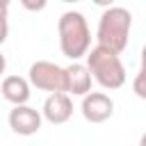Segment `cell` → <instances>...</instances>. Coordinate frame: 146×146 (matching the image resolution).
Here are the masks:
<instances>
[{"label": "cell", "instance_id": "6da1fadb", "mask_svg": "<svg viewBox=\"0 0 146 146\" xmlns=\"http://www.w3.org/2000/svg\"><path fill=\"white\" fill-rule=\"evenodd\" d=\"M57 34L62 55L73 62L84 57L91 48V30L80 11H64L57 21Z\"/></svg>", "mask_w": 146, "mask_h": 146}, {"label": "cell", "instance_id": "7a4b0ae2", "mask_svg": "<svg viewBox=\"0 0 146 146\" xmlns=\"http://www.w3.org/2000/svg\"><path fill=\"white\" fill-rule=\"evenodd\" d=\"M130 27H132V14L125 7H107L98 18V30H96L98 46L121 55L128 48Z\"/></svg>", "mask_w": 146, "mask_h": 146}, {"label": "cell", "instance_id": "3957f363", "mask_svg": "<svg viewBox=\"0 0 146 146\" xmlns=\"http://www.w3.org/2000/svg\"><path fill=\"white\" fill-rule=\"evenodd\" d=\"M87 71L91 75V80H96L103 89H121L125 84V66L121 62V57L103 46H94L87 52Z\"/></svg>", "mask_w": 146, "mask_h": 146}, {"label": "cell", "instance_id": "277c9868", "mask_svg": "<svg viewBox=\"0 0 146 146\" xmlns=\"http://www.w3.org/2000/svg\"><path fill=\"white\" fill-rule=\"evenodd\" d=\"M27 82H30V87H36L39 91L66 94V71H64V66H59L55 62H46V59L34 62L27 71Z\"/></svg>", "mask_w": 146, "mask_h": 146}, {"label": "cell", "instance_id": "5b68a950", "mask_svg": "<svg viewBox=\"0 0 146 146\" xmlns=\"http://www.w3.org/2000/svg\"><path fill=\"white\" fill-rule=\"evenodd\" d=\"M82 116L89 123H105L112 114H114V100L103 94V91H89L87 96H82Z\"/></svg>", "mask_w": 146, "mask_h": 146}, {"label": "cell", "instance_id": "8992f818", "mask_svg": "<svg viewBox=\"0 0 146 146\" xmlns=\"http://www.w3.org/2000/svg\"><path fill=\"white\" fill-rule=\"evenodd\" d=\"M9 121V128L16 132V135H23V137H30V135H36L41 130V112H36L34 107L30 105H18L9 112L7 116Z\"/></svg>", "mask_w": 146, "mask_h": 146}, {"label": "cell", "instance_id": "52a82bcc", "mask_svg": "<svg viewBox=\"0 0 146 146\" xmlns=\"http://www.w3.org/2000/svg\"><path fill=\"white\" fill-rule=\"evenodd\" d=\"M73 114V103L71 96L66 94H48V98L43 100V110H41V119H46L52 125H62L71 119Z\"/></svg>", "mask_w": 146, "mask_h": 146}, {"label": "cell", "instance_id": "ba28073f", "mask_svg": "<svg viewBox=\"0 0 146 146\" xmlns=\"http://www.w3.org/2000/svg\"><path fill=\"white\" fill-rule=\"evenodd\" d=\"M66 71V96H87L91 91V75L84 64L73 62Z\"/></svg>", "mask_w": 146, "mask_h": 146}, {"label": "cell", "instance_id": "9c48e42d", "mask_svg": "<svg viewBox=\"0 0 146 146\" xmlns=\"http://www.w3.org/2000/svg\"><path fill=\"white\" fill-rule=\"evenodd\" d=\"M0 91H2V98L7 103H11L14 107L27 105L30 94H32L30 91V82L25 78H21V75H7L2 80V84H0Z\"/></svg>", "mask_w": 146, "mask_h": 146}, {"label": "cell", "instance_id": "30bf717a", "mask_svg": "<svg viewBox=\"0 0 146 146\" xmlns=\"http://www.w3.org/2000/svg\"><path fill=\"white\" fill-rule=\"evenodd\" d=\"M7 11H9V2L0 0V46L7 41L9 34V23H7Z\"/></svg>", "mask_w": 146, "mask_h": 146}, {"label": "cell", "instance_id": "8fae6325", "mask_svg": "<svg viewBox=\"0 0 146 146\" xmlns=\"http://www.w3.org/2000/svg\"><path fill=\"white\" fill-rule=\"evenodd\" d=\"M141 80H144V73H137V80H135V91H137V96H139V98H146V89H144Z\"/></svg>", "mask_w": 146, "mask_h": 146}, {"label": "cell", "instance_id": "7c38bea8", "mask_svg": "<svg viewBox=\"0 0 146 146\" xmlns=\"http://www.w3.org/2000/svg\"><path fill=\"white\" fill-rule=\"evenodd\" d=\"M23 5H25L27 9H43V7H46V2H36V5H32V2H23Z\"/></svg>", "mask_w": 146, "mask_h": 146}, {"label": "cell", "instance_id": "4fadbf2b", "mask_svg": "<svg viewBox=\"0 0 146 146\" xmlns=\"http://www.w3.org/2000/svg\"><path fill=\"white\" fill-rule=\"evenodd\" d=\"M5 68H7V59H5V55L0 52V75L5 73Z\"/></svg>", "mask_w": 146, "mask_h": 146}]
</instances>
